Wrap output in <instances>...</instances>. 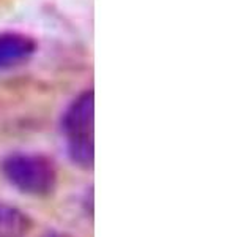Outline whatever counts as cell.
Wrapping results in <instances>:
<instances>
[{
  "label": "cell",
  "instance_id": "obj_5",
  "mask_svg": "<svg viewBox=\"0 0 252 237\" xmlns=\"http://www.w3.org/2000/svg\"><path fill=\"white\" fill-rule=\"evenodd\" d=\"M43 237H73V236L65 234V233H47V234H44Z\"/></svg>",
  "mask_w": 252,
  "mask_h": 237
},
{
  "label": "cell",
  "instance_id": "obj_2",
  "mask_svg": "<svg viewBox=\"0 0 252 237\" xmlns=\"http://www.w3.org/2000/svg\"><path fill=\"white\" fill-rule=\"evenodd\" d=\"M0 169L8 184L24 195L46 198L51 196L57 187V168L44 154H8L0 163Z\"/></svg>",
  "mask_w": 252,
  "mask_h": 237
},
{
  "label": "cell",
  "instance_id": "obj_3",
  "mask_svg": "<svg viewBox=\"0 0 252 237\" xmlns=\"http://www.w3.org/2000/svg\"><path fill=\"white\" fill-rule=\"evenodd\" d=\"M36 49L35 40L18 32L0 34V70L27 60Z\"/></svg>",
  "mask_w": 252,
  "mask_h": 237
},
{
  "label": "cell",
  "instance_id": "obj_4",
  "mask_svg": "<svg viewBox=\"0 0 252 237\" xmlns=\"http://www.w3.org/2000/svg\"><path fill=\"white\" fill-rule=\"evenodd\" d=\"M32 220L26 212L0 201V237H29Z\"/></svg>",
  "mask_w": 252,
  "mask_h": 237
},
{
  "label": "cell",
  "instance_id": "obj_1",
  "mask_svg": "<svg viewBox=\"0 0 252 237\" xmlns=\"http://www.w3.org/2000/svg\"><path fill=\"white\" fill-rule=\"evenodd\" d=\"M62 136L69 160L89 171L94 163V97L85 90L71 101L62 118Z\"/></svg>",
  "mask_w": 252,
  "mask_h": 237
}]
</instances>
